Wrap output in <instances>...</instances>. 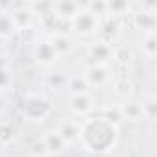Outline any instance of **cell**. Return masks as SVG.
Returning a JSON list of instances; mask_svg holds the SVG:
<instances>
[{
  "label": "cell",
  "instance_id": "24",
  "mask_svg": "<svg viewBox=\"0 0 157 157\" xmlns=\"http://www.w3.org/2000/svg\"><path fill=\"white\" fill-rule=\"evenodd\" d=\"M113 59H115L118 65L126 67V65L131 63L133 52H131V48H128V46H115V48H113Z\"/></svg>",
  "mask_w": 157,
  "mask_h": 157
},
{
  "label": "cell",
  "instance_id": "8",
  "mask_svg": "<svg viewBox=\"0 0 157 157\" xmlns=\"http://www.w3.org/2000/svg\"><path fill=\"white\" fill-rule=\"evenodd\" d=\"M83 78L87 80L89 87H104V85H107L109 80H111L109 67H107V65H91V67L85 70Z\"/></svg>",
  "mask_w": 157,
  "mask_h": 157
},
{
  "label": "cell",
  "instance_id": "18",
  "mask_svg": "<svg viewBox=\"0 0 157 157\" xmlns=\"http://www.w3.org/2000/svg\"><path fill=\"white\" fill-rule=\"evenodd\" d=\"M131 10V4L126 0H109L107 2V17H117L120 19L122 15H126Z\"/></svg>",
  "mask_w": 157,
  "mask_h": 157
},
{
  "label": "cell",
  "instance_id": "11",
  "mask_svg": "<svg viewBox=\"0 0 157 157\" xmlns=\"http://www.w3.org/2000/svg\"><path fill=\"white\" fill-rule=\"evenodd\" d=\"M43 142H44V148H46V153L48 155H61L65 153V150L68 148L67 142L61 139V135L57 133V129H48L43 133Z\"/></svg>",
  "mask_w": 157,
  "mask_h": 157
},
{
  "label": "cell",
  "instance_id": "25",
  "mask_svg": "<svg viewBox=\"0 0 157 157\" xmlns=\"http://www.w3.org/2000/svg\"><path fill=\"white\" fill-rule=\"evenodd\" d=\"M140 105H142V118L153 122L155 117H157V100H155V96H148V100H144Z\"/></svg>",
  "mask_w": 157,
  "mask_h": 157
},
{
  "label": "cell",
  "instance_id": "20",
  "mask_svg": "<svg viewBox=\"0 0 157 157\" xmlns=\"http://www.w3.org/2000/svg\"><path fill=\"white\" fill-rule=\"evenodd\" d=\"M98 117H102V118H105L107 122H111L113 126H117V128H120V124L124 122L122 120V115H120V107L118 105H109V107H104L100 113H98Z\"/></svg>",
  "mask_w": 157,
  "mask_h": 157
},
{
  "label": "cell",
  "instance_id": "26",
  "mask_svg": "<svg viewBox=\"0 0 157 157\" xmlns=\"http://www.w3.org/2000/svg\"><path fill=\"white\" fill-rule=\"evenodd\" d=\"M13 33H15V28L10 19V13H0V39H8Z\"/></svg>",
  "mask_w": 157,
  "mask_h": 157
},
{
  "label": "cell",
  "instance_id": "9",
  "mask_svg": "<svg viewBox=\"0 0 157 157\" xmlns=\"http://www.w3.org/2000/svg\"><path fill=\"white\" fill-rule=\"evenodd\" d=\"M10 19L13 22V28L15 32H26L33 26L35 22V13L30 10V4L22 10H17V11H10Z\"/></svg>",
  "mask_w": 157,
  "mask_h": 157
},
{
  "label": "cell",
  "instance_id": "27",
  "mask_svg": "<svg viewBox=\"0 0 157 157\" xmlns=\"http://www.w3.org/2000/svg\"><path fill=\"white\" fill-rule=\"evenodd\" d=\"M11 87V72L6 65H0V93H4Z\"/></svg>",
  "mask_w": 157,
  "mask_h": 157
},
{
  "label": "cell",
  "instance_id": "13",
  "mask_svg": "<svg viewBox=\"0 0 157 157\" xmlns=\"http://www.w3.org/2000/svg\"><path fill=\"white\" fill-rule=\"evenodd\" d=\"M118 107H120L122 120H129V122H139V120H142V105H140V102L128 98V100H124V104H120Z\"/></svg>",
  "mask_w": 157,
  "mask_h": 157
},
{
  "label": "cell",
  "instance_id": "19",
  "mask_svg": "<svg viewBox=\"0 0 157 157\" xmlns=\"http://www.w3.org/2000/svg\"><path fill=\"white\" fill-rule=\"evenodd\" d=\"M67 80H68V76H65V74H61V72H50V74L46 76V85H48L52 91L59 93V91L67 89Z\"/></svg>",
  "mask_w": 157,
  "mask_h": 157
},
{
  "label": "cell",
  "instance_id": "21",
  "mask_svg": "<svg viewBox=\"0 0 157 157\" xmlns=\"http://www.w3.org/2000/svg\"><path fill=\"white\" fill-rule=\"evenodd\" d=\"M17 129L10 122H0V146H8L15 140Z\"/></svg>",
  "mask_w": 157,
  "mask_h": 157
},
{
  "label": "cell",
  "instance_id": "5",
  "mask_svg": "<svg viewBox=\"0 0 157 157\" xmlns=\"http://www.w3.org/2000/svg\"><path fill=\"white\" fill-rule=\"evenodd\" d=\"M32 56L35 59L37 65L41 67H52L59 61V56L57 52L54 50L50 39H37L33 43V48H32Z\"/></svg>",
  "mask_w": 157,
  "mask_h": 157
},
{
  "label": "cell",
  "instance_id": "2",
  "mask_svg": "<svg viewBox=\"0 0 157 157\" xmlns=\"http://www.w3.org/2000/svg\"><path fill=\"white\" fill-rule=\"evenodd\" d=\"M21 113L28 122H43L52 113V104L43 94H28L21 104Z\"/></svg>",
  "mask_w": 157,
  "mask_h": 157
},
{
  "label": "cell",
  "instance_id": "7",
  "mask_svg": "<svg viewBox=\"0 0 157 157\" xmlns=\"http://www.w3.org/2000/svg\"><path fill=\"white\" fill-rule=\"evenodd\" d=\"M113 48L115 46L111 43L102 41V39H96V41H93L87 46V56L94 61L93 65H107L113 59Z\"/></svg>",
  "mask_w": 157,
  "mask_h": 157
},
{
  "label": "cell",
  "instance_id": "6",
  "mask_svg": "<svg viewBox=\"0 0 157 157\" xmlns=\"http://www.w3.org/2000/svg\"><path fill=\"white\" fill-rule=\"evenodd\" d=\"M96 107V100L91 93L72 94L68 96V111L74 117H91V113Z\"/></svg>",
  "mask_w": 157,
  "mask_h": 157
},
{
  "label": "cell",
  "instance_id": "1",
  "mask_svg": "<svg viewBox=\"0 0 157 157\" xmlns=\"http://www.w3.org/2000/svg\"><path fill=\"white\" fill-rule=\"evenodd\" d=\"M120 137V128L113 126L105 118L98 115L85 117V120L80 124V139L83 150L93 155H105L109 153Z\"/></svg>",
  "mask_w": 157,
  "mask_h": 157
},
{
  "label": "cell",
  "instance_id": "12",
  "mask_svg": "<svg viewBox=\"0 0 157 157\" xmlns=\"http://www.w3.org/2000/svg\"><path fill=\"white\" fill-rule=\"evenodd\" d=\"M100 39L102 41H107L113 44V39L118 37L120 33V19L117 17H105L100 21Z\"/></svg>",
  "mask_w": 157,
  "mask_h": 157
},
{
  "label": "cell",
  "instance_id": "3",
  "mask_svg": "<svg viewBox=\"0 0 157 157\" xmlns=\"http://www.w3.org/2000/svg\"><path fill=\"white\" fill-rule=\"evenodd\" d=\"M70 30L76 32L80 37H94L100 32V19L87 11L85 6H82V10L70 21Z\"/></svg>",
  "mask_w": 157,
  "mask_h": 157
},
{
  "label": "cell",
  "instance_id": "16",
  "mask_svg": "<svg viewBox=\"0 0 157 157\" xmlns=\"http://www.w3.org/2000/svg\"><path fill=\"white\" fill-rule=\"evenodd\" d=\"M89 83L83 76L80 74H74V76H68V80H67V91L72 94H82V93H89Z\"/></svg>",
  "mask_w": 157,
  "mask_h": 157
},
{
  "label": "cell",
  "instance_id": "28",
  "mask_svg": "<svg viewBox=\"0 0 157 157\" xmlns=\"http://www.w3.org/2000/svg\"><path fill=\"white\" fill-rule=\"evenodd\" d=\"M32 153H33L35 157H46V155H48V153H46V148H44L43 139L33 140V144H32Z\"/></svg>",
  "mask_w": 157,
  "mask_h": 157
},
{
  "label": "cell",
  "instance_id": "10",
  "mask_svg": "<svg viewBox=\"0 0 157 157\" xmlns=\"http://www.w3.org/2000/svg\"><path fill=\"white\" fill-rule=\"evenodd\" d=\"M82 6L83 4L74 0H57V2H52V13L61 21H72V17L82 10Z\"/></svg>",
  "mask_w": 157,
  "mask_h": 157
},
{
  "label": "cell",
  "instance_id": "29",
  "mask_svg": "<svg viewBox=\"0 0 157 157\" xmlns=\"http://www.w3.org/2000/svg\"><path fill=\"white\" fill-rule=\"evenodd\" d=\"M8 109V98L4 96V93H0V117H2Z\"/></svg>",
  "mask_w": 157,
  "mask_h": 157
},
{
  "label": "cell",
  "instance_id": "4",
  "mask_svg": "<svg viewBox=\"0 0 157 157\" xmlns=\"http://www.w3.org/2000/svg\"><path fill=\"white\" fill-rule=\"evenodd\" d=\"M139 8L140 10L133 13V26L137 30H140L144 35L155 33V28H157L155 10H157V6L155 4H140Z\"/></svg>",
  "mask_w": 157,
  "mask_h": 157
},
{
  "label": "cell",
  "instance_id": "14",
  "mask_svg": "<svg viewBox=\"0 0 157 157\" xmlns=\"http://www.w3.org/2000/svg\"><path fill=\"white\" fill-rule=\"evenodd\" d=\"M57 133L67 142V146H70V144L78 142V139H80V124H78L76 120H65V122L59 124Z\"/></svg>",
  "mask_w": 157,
  "mask_h": 157
},
{
  "label": "cell",
  "instance_id": "17",
  "mask_svg": "<svg viewBox=\"0 0 157 157\" xmlns=\"http://www.w3.org/2000/svg\"><path fill=\"white\" fill-rule=\"evenodd\" d=\"M115 94L124 98V100H128L133 94V82H131V78H128V76L117 78V82H115Z\"/></svg>",
  "mask_w": 157,
  "mask_h": 157
},
{
  "label": "cell",
  "instance_id": "23",
  "mask_svg": "<svg viewBox=\"0 0 157 157\" xmlns=\"http://www.w3.org/2000/svg\"><path fill=\"white\" fill-rule=\"evenodd\" d=\"M142 52L148 59H155L157 56V35L155 33H148L142 39Z\"/></svg>",
  "mask_w": 157,
  "mask_h": 157
},
{
  "label": "cell",
  "instance_id": "22",
  "mask_svg": "<svg viewBox=\"0 0 157 157\" xmlns=\"http://www.w3.org/2000/svg\"><path fill=\"white\" fill-rule=\"evenodd\" d=\"M87 11H91L94 17H98L100 21L107 17V0H93V2L83 4Z\"/></svg>",
  "mask_w": 157,
  "mask_h": 157
},
{
  "label": "cell",
  "instance_id": "15",
  "mask_svg": "<svg viewBox=\"0 0 157 157\" xmlns=\"http://www.w3.org/2000/svg\"><path fill=\"white\" fill-rule=\"evenodd\" d=\"M48 39H50V43H52V46H54V50L57 52L59 57L65 56V54H68L72 50V46H74L72 39L68 35H63V33H52Z\"/></svg>",
  "mask_w": 157,
  "mask_h": 157
}]
</instances>
